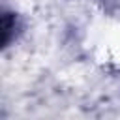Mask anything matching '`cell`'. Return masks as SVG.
<instances>
[{
    "label": "cell",
    "instance_id": "6da1fadb",
    "mask_svg": "<svg viewBox=\"0 0 120 120\" xmlns=\"http://www.w3.org/2000/svg\"><path fill=\"white\" fill-rule=\"evenodd\" d=\"M17 15L13 11H2L0 13V51L6 49L17 36Z\"/></svg>",
    "mask_w": 120,
    "mask_h": 120
},
{
    "label": "cell",
    "instance_id": "7a4b0ae2",
    "mask_svg": "<svg viewBox=\"0 0 120 120\" xmlns=\"http://www.w3.org/2000/svg\"><path fill=\"white\" fill-rule=\"evenodd\" d=\"M103 2H105V0H103Z\"/></svg>",
    "mask_w": 120,
    "mask_h": 120
}]
</instances>
